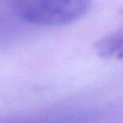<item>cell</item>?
<instances>
[{
	"instance_id": "3957f363",
	"label": "cell",
	"mask_w": 123,
	"mask_h": 123,
	"mask_svg": "<svg viewBox=\"0 0 123 123\" xmlns=\"http://www.w3.org/2000/svg\"><path fill=\"white\" fill-rule=\"evenodd\" d=\"M96 53L104 59H123V27L105 36L95 43Z\"/></svg>"
},
{
	"instance_id": "7a4b0ae2",
	"label": "cell",
	"mask_w": 123,
	"mask_h": 123,
	"mask_svg": "<svg viewBox=\"0 0 123 123\" xmlns=\"http://www.w3.org/2000/svg\"><path fill=\"white\" fill-rule=\"evenodd\" d=\"M98 112L90 109H66L39 114L0 119V123H95Z\"/></svg>"
},
{
	"instance_id": "277c9868",
	"label": "cell",
	"mask_w": 123,
	"mask_h": 123,
	"mask_svg": "<svg viewBox=\"0 0 123 123\" xmlns=\"http://www.w3.org/2000/svg\"><path fill=\"white\" fill-rule=\"evenodd\" d=\"M11 32L12 31L10 22L4 15L0 14V43L8 38Z\"/></svg>"
},
{
	"instance_id": "6da1fadb",
	"label": "cell",
	"mask_w": 123,
	"mask_h": 123,
	"mask_svg": "<svg viewBox=\"0 0 123 123\" xmlns=\"http://www.w3.org/2000/svg\"><path fill=\"white\" fill-rule=\"evenodd\" d=\"M92 0H32L22 9V18L39 26H63L78 21L89 11Z\"/></svg>"
}]
</instances>
